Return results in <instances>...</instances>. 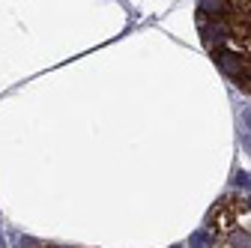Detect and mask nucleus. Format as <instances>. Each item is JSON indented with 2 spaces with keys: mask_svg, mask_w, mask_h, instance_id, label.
<instances>
[{
  "mask_svg": "<svg viewBox=\"0 0 251 248\" xmlns=\"http://www.w3.org/2000/svg\"><path fill=\"white\" fill-rule=\"evenodd\" d=\"M188 245L192 248H206V245H212V233L209 230H195L188 236Z\"/></svg>",
  "mask_w": 251,
  "mask_h": 248,
  "instance_id": "7ed1b4c3",
  "label": "nucleus"
},
{
  "mask_svg": "<svg viewBox=\"0 0 251 248\" xmlns=\"http://www.w3.org/2000/svg\"><path fill=\"white\" fill-rule=\"evenodd\" d=\"M233 185H239V189H248V185H251V174H245V171H239V174L233 176Z\"/></svg>",
  "mask_w": 251,
  "mask_h": 248,
  "instance_id": "20e7f679",
  "label": "nucleus"
},
{
  "mask_svg": "<svg viewBox=\"0 0 251 248\" xmlns=\"http://www.w3.org/2000/svg\"><path fill=\"white\" fill-rule=\"evenodd\" d=\"M0 248H3V233H0Z\"/></svg>",
  "mask_w": 251,
  "mask_h": 248,
  "instance_id": "423d86ee",
  "label": "nucleus"
},
{
  "mask_svg": "<svg viewBox=\"0 0 251 248\" xmlns=\"http://www.w3.org/2000/svg\"><path fill=\"white\" fill-rule=\"evenodd\" d=\"M198 6H201V15H212V18L233 12V3H227V0H201Z\"/></svg>",
  "mask_w": 251,
  "mask_h": 248,
  "instance_id": "f03ea898",
  "label": "nucleus"
},
{
  "mask_svg": "<svg viewBox=\"0 0 251 248\" xmlns=\"http://www.w3.org/2000/svg\"><path fill=\"white\" fill-rule=\"evenodd\" d=\"M248 206H251V198H248Z\"/></svg>",
  "mask_w": 251,
  "mask_h": 248,
  "instance_id": "0eeeda50",
  "label": "nucleus"
},
{
  "mask_svg": "<svg viewBox=\"0 0 251 248\" xmlns=\"http://www.w3.org/2000/svg\"><path fill=\"white\" fill-rule=\"evenodd\" d=\"M174 248H182V245H174Z\"/></svg>",
  "mask_w": 251,
  "mask_h": 248,
  "instance_id": "6e6552de",
  "label": "nucleus"
},
{
  "mask_svg": "<svg viewBox=\"0 0 251 248\" xmlns=\"http://www.w3.org/2000/svg\"><path fill=\"white\" fill-rule=\"evenodd\" d=\"M215 63H218V69H222L227 78H233V81H242V78L251 72V63H248V60H245L242 54L230 51V48L215 51Z\"/></svg>",
  "mask_w": 251,
  "mask_h": 248,
  "instance_id": "f257e3e1",
  "label": "nucleus"
},
{
  "mask_svg": "<svg viewBox=\"0 0 251 248\" xmlns=\"http://www.w3.org/2000/svg\"><path fill=\"white\" fill-rule=\"evenodd\" d=\"M242 126L251 132V108H245V111H242Z\"/></svg>",
  "mask_w": 251,
  "mask_h": 248,
  "instance_id": "39448f33",
  "label": "nucleus"
}]
</instances>
